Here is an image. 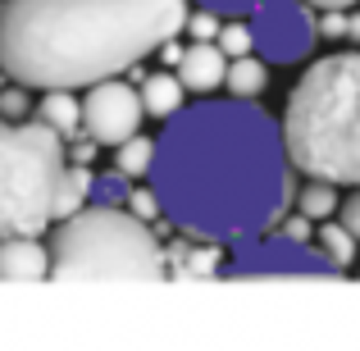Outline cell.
I'll return each instance as SVG.
<instances>
[{
	"mask_svg": "<svg viewBox=\"0 0 360 351\" xmlns=\"http://www.w3.org/2000/svg\"><path fill=\"white\" fill-rule=\"evenodd\" d=\"M310 242L319 246V255H324V260L333 264L338 274H342V269H352V264H356V246H360V242H356V237L347 233L338 219H324V224H319V233L310 237Z\"/></svg>",
	"mask_w": 360,
	"mask_h": 351,
	"instance_id": "obj_17",
	"label": "cell"
},
{
	"mask_svg": "<svg viewBox=\"0 0 360 351\" xmlns=\"http://www.w3.org/2000/svg\"><path fill=\"white\" fill-rule=\"evenodd\" d=\"M137 96H141V110H146L150 119H169L174 110L187 106V87L178 82L174 69H160V73H150V78H141Z\"/></svg>",
	"mask_w": 360,
	"mask_h": 351,
	"instance_id": "obj_13",
	"label": "cell"
},
{
	"mask_svg": "<svg viewBox=\"0 0 360 351\" xmlns=\"http://www.w3.org/2000/svg\"><path fill=\"white\" fill-rule=\"evenodd\" d=\"M18 279H51V242H37L32 233L0 237V283Z\"/></svg>",
	"mask_w": 360,
	"mask_h": 351,
	"instance_id": "obj_10",
	"label": "cell"
},
{
	"mask_svg": "<svg viewBox=\"0 0 360 351\" xmlns=\"http://www.w3.org/2000/svg\"><path fill=\"white\" fill-rule=\"evenodd\" d=\"M283 141L301 178L360 187V51L324 55L297 78Z\"/></svg>",
	"mask_w": 360,
	"mask_h": 351,
	"instance_id": "obj_3",
	"label": "cell"
},
{
	"mask_svg": "<svg viewBox=\"0 0 360 351\" xmlns=\"http://www.w3.org/2000/svg\"><path fill=\"white\" fill-rule=\"evenodd\" d=\"M342 196H338V183L328 178H297V192H292V210H301L310 224H324L338 215Z\"/></svg>",
	"mask_w": 360,
	"mask_h": 351,
	"instance_id": "obj_14",
	"label": "cell"
},
{
	"mask_svg": "<svg viewBox=\"0 0 360 351\" xmlns=\"http://www.w3.org/2000/svg\"><path fill=\"white\" fill-rule=\"evenodd\" d=\"M297 178L283 119L246 96H201L165 119L146 183L178 233L242 246L292 210Z\"/></svg>",
	"mask_w": 360,
	"mask_h": 351,
	"instance_id": "obj_1",
	"label": "cell"
},
{
	"mask_svg": "<svg viewBox=\"0 0 360 351\" xmlns=\"http://www.w3.org/2000/svg\"><path fill=\"white\" fill-rule=\"evenodd\" d=\"M51 279H169L165 242L132 210L87 201L51 237Z\"/></svg>",
	"mask_w": 360,
	"mask_h": 351,
	"instance_id": "obj_4",
	"label": "cell"
},
{
	"mask_svg": "<svg viewBox=\"0 0 360 351\" xmlns=\"http://www.w3.org/2000/svg\"><path fill=\"white\" fill-rule=\"evenodd\" d=\"M306 5H315V9H352L360 0H306Z\"/></svg>",
	"mask_w": 360,
	"mask_h": 351,
	"instance_id": "obj_27",
	"label": "cell"
},
{
	"mask_svg": "<svg viewBox=\"0 0 360 351\" xmlns=\"http://www.w3.org/2000/svg\"><path fill=\"white\" fill-rule=\"evenodd\" d=\"M178 82L187 87V96H210L224 87V73H229V55L214 42H192L183 46V60L174 64Z\"/></svg>",
	"mask_w": 360,
	"mask_h": 351,
	"instance_id": "obj_9",
	"label": "cell"
},
{
	"mask_svg": "<svg viewBox=\"0 0 360 351\" xmlns=\"http://www.w3.org/2000/svg\"><path fill=\"white\" fill-rule=\"evenodd\" d=\"M115 151V174L123 178H146L150 174V160H155V137H141V132H132V137H123Z\"/></svg>",
	"mask_w": 360,
	"mask_h": 351,
	"instance_id": "obj_18",
	"label": "cell"
},
{
	"mask_svg": "<svg viewBox=\"0 0 360 351\" xmlns=\"http://www.w3.org/2000/svg\"><path fill=\"white\" fill-rule=\"evenodd\" d=\"M64 137L37 115H0V237H41L55 224V192L64 178Z\"/></svg>",
	"mask_w": 360,
	"mask_h": 351,
	"instance_id": "obj_5",
	"label": "cell"
},
{
	"mask_svg": "<svg viewBox=\"0 0 360 351\" xmlns=\"http://www.w3.org/2000/svg\"><path fill=\"white\" fill-rule=\"evenodd\" d=\"M192 0H0V69L27 91L91 87L183 32Z\"/></svg>",
	"mask_w": 360,
	"mask_h": 351,
	"instance_id": "obj_2",
	"label": "cell"
},
{
	"mask_svg": "<svg viewBox=\"0 0 360 351\" xmlns=\"http://www.w3.org/2000/svg\"><path fill=\"white\" fill-rule=\"evenodd\" d=\"M224 87H229V96L260 101V96H264V87H269V64H264L255 51H251V55H238V60H229Z\"/></svg>",
	"mask_w": 360,
	"mask_h": 351,
	"instance_id": "obj_15",
	"label": "cell"
},
{
	"mask_svg": "<svg viewBox=\"0 0 360 351\" xmlns=\"http://www.w3.org/2000/svg\"><path fill=\"white\" fill-rule=\"evenodd\" d=\"M128 205H132V215H137V219H146V224L165 219V215H160V201H155V192H150V183H146V187H137V192L128 196Z\"/></svg>",
	"mask_w": 360,
	"mask_h": 351,
	"instance_id": "obj_22",
	"label": "cell"
},
{
	"mask_svg": "<svg viewBox=\"0 0 360 351\" xmlns=\"http://www.w3.org/2000/svg\"><path fill=\"white\" fill-rule=\"evenodd\" d=\"M219 23H224V18L214 14V9L196 5V9H187V23H183V32L192 37V42H214V37H219Z\"/></svg>",
	"mask_w": 360,
	"mask_h": 351,
	"instance_id": "obj_20",
	"label": "cell"
},
{
	"mask_svg": "<svg viewBox=\"0 0 360 351\" xmlns=\"http://www.w3.org/2000/svg\"><path fill=\"white\" fill-rule=\"evenodd\" d=\"M141 119H146L141 96H137V87L123 82V78H101V82H91L87 96H82V132H87L96 146H119L123 137L141 132Z\"/></svg>",
	"mask_w": 360,
	"mask_h": 351,
	"instance_id": "obj_8",
	"label": "cell"
},
{
	"mask_svg": "<svg viewBox=\"0 0 360 351\" xmlns=\"http://www.w3.org/2000/svg\"><path fill=\"white\" fill-rule=\"evenodd\" d=\"M0 115H5V119H27V115H32V101H27L23 82L9 78L5 87H0Z\"/></svg>",
	"mask_w": 360,
	"mask_h": 351,
	"instance_id": "obj_21",
	"label": "cell"
},
{
	"mask_svg": "<svg viewBox=\"0 0 360 351\" xmlns=\"http://www.w3.org/2000/svg\"><path fill=\"white\" fill-rule=\"evenodd\" d=\"M333 219H338V224H342V229H347V233H352L356 242H360V187H352V196H347V201L338 205V215H333Z\"/></svg>",
	"mask_w": 360,
	"mask_h": 351,
	"instance_id": "obj_23",
	"label": "cell"
},
{
	"mask_svg": "<svg viewBox=\"0 0 360 351\" xmlns=\"http://www.w3.org/2000/svg\"><path fill=\"white\" fill-rule=\"evenodd\" d=\"M91 183H96V174H91L87 165H64L60 192H55V224L69 219L73 210H82V205L91 201Z\"/></svg>",
	"mask_w": 360,
	"mask_h": 351,
	"instance_id": "obj_16",
	"label": "cell"
},
{
	"mask_svg": "<svg viewBox=\"0 0 360 351\" xmlns=\"http://www.w3.org/2000/svg\"><path fill=\"white\" fill-rule=\"evenodd\" d=\"M319 37H347V9H319Z\"/></svg>",
	"mask_w": 360,
	"mask_h": 351,
	"instance_id": "obj_25",
	"label": "cell"
},
{
	"mask_svg": "<svg viewBox=\"0 0 360 351\" xmlns=\"http://www.w3.org/2000/svg\"><path fill=\"white\" fill-rule=\"evenodd\" d=\"M319 42V14L306 0H264L251 9V46L264 64H301Z\"/></svg>",
	"mask_w": 360,
	"mask_h": 351,
	"instance_id": "obj_6",
	"label": "cell"
},
{
	"mask_svg": "<svg viewBox=\"0 0 360 351\" xmlns=\"http://www.w3.org/2000/svg\"><path fill=\"white\" fill-rule=\"evenodd\" d=\"M196 5H205V9H214L219 18H246L255 5H264V0H196Z\"/></svg>",
	"mask_w": 360,
	"mask_h": 351,
	"instance_id": "obj_24",
	"label": "cell"
},
{
	"mask_svg": "<svg viewBox=\"0 0 360 351\" xmlns=\"http://www.w3.org/2000/svg\"><path fill=\"white\" fill-rule=\"evenodd\" d=\"M155 55H160V64H165V69H174V64L183 60V42H174V37H169V42L155 46Z\"/></svg>",
	"mask_w": 360,
	"mask_h": 351,
	"instance_id": "obj_26",
	"label": "cell"
},
{
	"mask_svg": "<svg viewBox=\"0 0 360 351\" xmlns=\"http://www.w3.org/2000/svg\"><path fill=\"white\" fill-rule=\"evenodd\" d=\"M347 37L360 46V9H356V14H347Z\"/></svg>",
	"mask_w": 360,
	"mask_h": 351,
	"instance_id": "obj_28",
	"label": "cell"
},
{
	"mask_svg": "<svg viewBox=\"0 0 360 351\" xmlns=\"http://www.w3.org/2000/svg\"><path fill=\"white\" fill-rule=\"evenodd\" d=\"M37 119L46 128H55L64 141L82 137V101L73 96V87H46L41 106H37Z\"/></svg>",
	"mask_w": 360,
	"mask_h": 351,
	"instance_id": "obj_12",
	"label": "cell"
},
{
	"mask_svg": "<svg viewBox=\"0 0 360 351\" xmlns=\"http://www.w3.org/2000/svg\"><path fill=\"white\" fill-rule=\"evenodd\" d=\"M5 82H9V73H5V69H0V87H5Z\"/></svg>",
	"mask_w": 360,
	"mask_h": 351,
	"instance_id": "obj_29",
	"label": "cell"
},
{
	"mask_svg": "<svg viewBox=\"0 0 360 351\" xmlns=\"http://www.w3.org/2000/svg\"><path fill=\"white\" fill-rule=\"evenodd\" d=\"M224 264L229 260L219 255V242H205V237H187V242L165 246V274H174V279H210Z\"/></svg>",
	"mask_w": 360,
	"mask_h": 351,
	"instance_id": "obj_11",
	"label": "cell"
},
{
	"mask_svg": "<svg viewBox=\"0 0 360 351\" xmlns=\"http://www.w3.org/2000/svg\"><path fill=\"white\" fill-rule=\"evenodd\" d=\"M214 46H219L229 60H238V55H251V23L246 18H233V23H219V37H214Z\"/></svg>",
	"mask_w": 360,
	"mask_h": 351,
	"instance_id": "obj_19",
	"label": "cell"
},
{
	"mask_svg": "<svg viewBox=\"0 0 360 351\" xmlns=\"http://www.w3.org/2000/svg\"><path fill=\"white\" fill-rule=\"evenodd\" d=\"M224 274L233 279H338V269L319 255L315 242H297V237L269 229L260 237L238 246Z\"/></svg>",
	"mask_w": 360,
	"mask_h": 351,
	"instance_id": "obj_7",
	"label": "cell"
}]
</instances>
